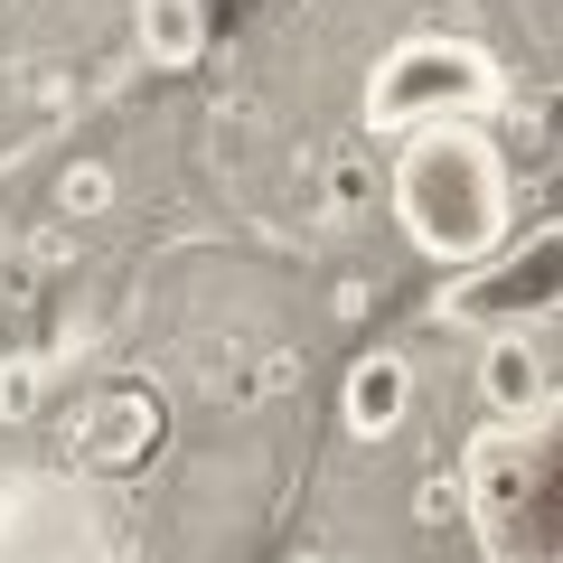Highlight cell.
Returning a JSON list of instances; mask_svg holds the SVG:
<instances>
[{
	"label": "cell",
	"mask_w": 563,
	"mask_h": 563,
	"mask_svg": "<svg viewBox=\"0 0 563 563\" xmlns=\"http://www.w3.org/2000/svg\"><path fill=\"white\" fill-rule=\"evenodd\" d=\"M395 225L422 263L470 273L507 244V161L479 122H422L395 161Z\"/></svg>",
	"instance_id": "cell-1"
},
{
	"label": "cell",
	"mask_w": 563,
	"mask_h": 563,
	"mask_svg": "<svg viewBox=\"0 0 563 563\" xmlns=\"http://www.w3.org/2000/svg\"><path fill=\"white\" fill-rule=\"evenodd\" d=\"M470 517H479L488 563H563V385L526 422L479 432Z\"/></svg>",
	"instance_id": "cell-2"
},
{
	"label": "cell",
	"mask_w": 563,
	"mask_h": 563,
	"mask_svg": "<svg viewBox=\"0 0 563 563\" xmlns=\"http://www.w3.org/2000/svg\"><path fill=\"white\" fill-rule=\"evenodd\" d=\"M507 95L498 57L470 38H395L366 76V132H422V122H479Z\"/></svg>",
	"instance_id": "cell-3"
},
{
	"label": "cell",
	"mask_w": 563,
	"mask_h": 563,
	"mask_svg": "<svg viewBox=\"0 0 563 563\" xmlns=\"http://www.w3.org/2000/svg\"><path fill=\"white\" fill-rule=\"evenodd\" d=\"M442 329H536L563 310V217L554 225H526V235H507L488 263H470V273L442 282Z\"/></svg>",
	"instance_id": "cell-4"
},
{
	"label": "cell",
	"mask_w": 563,
	"mask_h": 563,
	"mask_svg": "<svg viewBox=\"0 0 563 563\" xmlns=\"http://www.w3.org/2000/svg\"><path fill=\"white\" fill-rule=\"evenodd\" d=\"M339 413L357 442H385V432H404L413 422V366L395 357V347H376V357H357L339 376Z\"/></svg>",
	"instance_id": "cell-5"
},
{
	"label": "cell",
	"mask_w": 563,
	"mask_h": 563,
	"mask_svg": "<svg viewBox=\"0 0 563 563\" xmlns=\"http://www.w3.org/2000/svg\"><path fill=\"white\" fill-rule=\"evenodd\" d=\"M544 395H554V376H544L536 339H526V329H488L479 339V404H488V422H526Z\"/></svg>",
	"instance_id": "cell-6"
},
{
	"label": "cell",
	"mask_w": 563,
	"mask_h": 563,
	"mask_svg": "<svg viewBox=\"0 0 563 563\" xmlns=\"http://www.w3.org/2000/svg\"><path fill=\"white\" fill-rule=\"evenodd\" d=\"M151 442H161V404L132 395V385L95 395V404H85V422H76V451H85L95 470H132Z\"/></svg>",
	"instance_id": "cell-7"
},
{
	"label": "cell",
	"mask_w": 563,
	"mask_h": 563,
	"mask_svg": "<svg viewBox=\"0 0 563 563\" xmlns=\"http://www.w3.org/2000/svg\"><path fill=\"white\" fill-rule=\"evenodd\" d=\"M132 38L161 76L169 66H198L207 57V0H132Z\"/></svg>",
	"instance_id": "cell-8"
},
{
	"label": "cell",
	"mask_w": 563,
	"mask_h": 563,
	"mask_svg": "<svg viewBox=\"0 0 563 563\" xmlns=\"http://www.w3.org/2000/svg\"><path fill=\"white\" fill-rule=\"evenodd\" d=\"M57 207H66L76 225H95L103 207H113V169H103V161H66V169H57Z\"/></svg>",
	"instance_id": "cell-9"
},
{
	"label": "cell",
	"mask_w": 563,
	"mask_h": 563,
	"mask_svg": "<svg viewBox=\"0 0 563 563\" xmlns=\"http://www.w3.org/2000/svg\"><path fill=\"white\" fill-rule=\"evenodd\" d=\"M329 207H339V217H357V207H366V169H357V161H339V179H329Z\"/></svg>",
	"instance_id": "cell-10"
},
{
	"label": "cell",
	"mask_w": 563,
	"mask_h": 563,
	"mask_svg": "<svg viewBox=\"0 0 563 563\" xmlns=\"http://www.w3.org/2000/svg\"><path fill=\"white\" fill-rule=\"evenodd\" d=\"M282 563H339V554H282Z\"/></svg>",
	"instance_id": "cell-11"
}]
</instances>
